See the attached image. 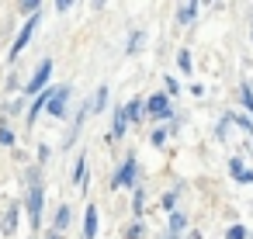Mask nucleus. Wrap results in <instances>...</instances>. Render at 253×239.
I'll use <instances>...</instances> for the list:
<instances>
[{
  "instance_id": "obj_1",
  "label": "nucleus",
  "mask_w": 253,
  "mask_h": 239,
  "mask_svg": "<svg viewBox=\"0 0 253 239\" xmlns=\"http://www.w3.org/2000/svg\"><path fill=\"white\" fill-rule=\"evenodd\" d=\"M139 177H142V170H139V156H135V153H125V159L115 166L108 187H111V191H135V187H139Z\"/></svg>"
},
{
  "instance_id": "obj_2",
  "label": "nucleus",
  "mask_w": 253,
  "mask_h": 239,
  "mask_svg": "<svg viewBox=\"0 0 253 239\" xmlns=\"http://www.w3.org/2000/svg\"><path fill=\"white\" fill-rule=\"evenodd\" d=\"M21 211L28 215V225H32V232L39 236L42 218H45V184H42V180H39V184H28L25 201H21Z\"/></svg>"
},
{
  "instance_id": "obj_3",
  "label": "nucleus",
  "mask_w": 253,
  "mask_h": 239,
  "mask_svg": "<svg viewBox=\"0 0 253 239\" xmlns=\"http://www.w3.org/2000/svg\"><path fill=\"white\" fill-rule=\"evenodd\" d=\"M52 70H56V63L45 56V59H42L35 70H32V77L21 83V97H28V101H32L35 94H42L45 87H52Z\"/></svg>"
},
{
  "instance_id": "obj_4",
  "label": "nucleus",
  "mask_w": 253,
  "mask_h": 239,
  "mask_svg": "<svg viewBox=\"0 0 253 239\" xmlns=\"http://www.w3.org/2000/svg\"><path fill=\"white\" fill-rule=\"evenodd\" d=\"M142 115L153 118V121H170L177 111H173V101H170L163 90H156V94H149V97L142 101Z\"/></svg>"
},
{
  "instance_id": "obj_5",
  "label": "nucleus",
  "mask_w": 253,
  "mask_h": 239,
  "mask_svg": "<svg viewBox=\"0 0 253 239\" xmlns=\"http://www.w3.org/2000/svg\"><path fill=\"white\" fill-rule=\"evenodd\" d=\"M70 97H73V87H70V83H59V87L52 90L49 104H45V115L56 118V121H66V118H70V104H73Z\"/></svg>"
},
{
  "instance_id": "obj_6",
  "label": "nucleus",
  "mask_w": 253,
  "mask_h": 239,
  "mask_svg": "<svg viewBox=\"0 0 253 239\" xmlns=\"http://www.w3.org/2000/svg\"><path fill=\"white\" fill-rule=\"evenodd\" d=\"M39 21H42V18H25L21 32L14 35V45L7 49V63H18V59L25 56V49L32 45V39H35V32H39Z\"/></svg>"
},
{
  "instance_id": "obj_7",
  "label": "nucleus",
  "mask_w": 253,
  "mask_h": 239,
  "mask_svg": "<svg viewBox=\"0 0 253 239\" xmlns=\"http://www.w3.org/2000/svg\"><path fill=\"white\" fill-rule=\"evenodd\" d=\"M97 232H101V211H97V204H87L84 208V239H97Z\"/></svg>"
},
{
  "instance_id": "obj_8",
  "label": "nucleus",
  "mask_w": 253,
  "mask_h": 239,
  "mask_svg": "<svg viewBox=\"0 0 253 239\" xmlns=\"http://www.w3.org/2000/svg\"><path fill=\"white\" fill-rule=\"evenodd\" d=\"M18 218H21V201H11L7 211H4V218H0V232H4V236H14V232H18Z\"/></svg>"
},
{
  "instance_id": "obj_9",
  "label": "nucleus",
  "mask_w": 253,
  "mask_h": 239,
  "mask_svg": "<svg viewBox=\"0 0 253 239\" xmlns=\"http://www.w3.org/2000/svg\"><path fill=\"white\" fill-rule=\"evenodd\" d=\"M108 104H111V87L101 83L94 90V101H87V115H101V111H108Z\"/></svg>"
},
{
  "instance_id": "obj_10",
  "label": "nucleus",
  "mask_w": 253,
  "mask_h": 239,
  "mask_svg": "<svg viewBox=\"0 0 253 239\" xmlns=\"http://www.w3.org/2000/svg\"><path fill=\"white\" fill-rule=\"evenodd\" d=\"M128 135V121H125V111H122V104L111 111V132H108V139L111 142H122Z\"/></svg>"
},
{
  "instance_id": "obj_11",
  "label": "nucleus",
  "mask_w": 253,
  "mask_h": 239,
  "mask_svg": "<svg viewBox=\"0 0 253 239\" xmlns=\"http://www.w3.org/2000/svg\"><path fill=\"white\" fill-rule=\"evenodd\" d=\"M184 232H187V211H170L167 215V236H173V239H184Z\"/></svg>"
},
{
  "instance_id": "obj_12",
  "label": "nucleus",
  "mask_w": 253,
  "mask_h": 239,
  "mask_svg": "<svg viewBox=\"0 0 253 239\" xmlns=\"http://www.w3.org/2000/svg\"><path fill=\"white\" fill-rule=\"evenodd\" d=\"M229 177L236 184H253V170L243 163V156H229Z\"/></svg>"
},
{
  "instance_id": "obj_13",
  "label": "nucleus",
  "mask_w": 253,
  "mask_h": 239,
  "mask_svg": "<svg viewBox=\"0 0 253 239\" xmlns=\"http://www.w3.org/2000/svg\"><path fill=\"white\" fill-rule=\"evenodd\" d=\"M198 14H201V4H180V7H173V21H177L180 28L194 25V21H198Z\"/></svg>"
},
{
  "instance_id": "obj_14",
  "label": "nucleus",
  "mask_w": 253,
  "mask_h": 239,
  "mask_svg": "<svg viewBox=\"0 0 253 239\" xmlns=\"http://www.w3.org/2000/svg\"><path fill=\"white\" fill-rule=\"evenodd\" d=\"M122 111H125V121H128V128H132V125H146V115H142V97H132V101H125V104H122Z\"/></svg>"
},
{
  "instance_id": "obj_15",
  "label": "nucleus",
  "mask_w": 253,
  "mask_h": 239,
  "mask_svg": "<svg viewBox=\"0 0 253 239\" xmlns=\"http://www.w3.org/2000/svg\"><path fill=\"white\" fill-rule=\"evenodd\" d=\"M132 222H142L146 218V184H139L135 191H132Z\"/></svg>"
},
{
  "instance_id": "obj_16",
  "label": "nucleus",
  "mask_w": 253,
  "mask_h": 239,
  "mask_svg": "<svg viewBox=\"0 0 253 239\" xmlns=\"http://www.w3.org/2000/svg\"><path fill=\"white\" fill-rule=\"evenodd\" d=\"M70 225H73V208L70 204H59L56 215H52V232H66Z\"/></svg>"
},
{
  "instance_id": "obj_17",
  "label": "nucleus",
  "mask_w": 253,
  "mask_h": 239,
  "mask_svg": "<svg viewBox=\"0 0 253 239\" xmlns=\"http://www.w3.org/2000/svg\"><path fill=\"white\" fill-rule=\"evenodd\" d=\"M84 118H87V104H84V108L73 115V121H70V135L63 139V149H70V146L77 142V135H80V128H84Z\"/></svg>"
},
{
  "instance_id": "obj_18",
  "label": "nucleus",
  "mask_w": 253,
  "mask_h": 239,
  "mask_svg": "<svg viewBox=\"0 0 253 239\" xmlns=\"http://www.w3.org/2000/svg\"><path fill=\"white\" fill-rule=\"evenodd\" d=\"M87 156H90V153H80V156H77V163H73V177H70L80 191H87Z\"/></svg>"
},
{
  "instance_id": "obj_19",
  "label": "nucleus",
  "mask_w": 253,
  "mask_h": 239,
  "mask_svg": "<svg viewBox=\"0 0 253 239\" xmlns=\"http://www.w3.org/2000/svg\"><path fill=\"white\" fill-rule=\"evenodd\" d=\"M239 108H243V111H239V115H246V118H250V121H253V87H250V83H246V80H243V83H239Z\"/></svg>"
},
{
  "instance_id": "obj_20",
  "label": "nucleus",
  "mask_w": 253,
  "mask_h": 239,
  "mask_svg": "<svg viewBox=\"0 0 253 239\" xmlns=\"http://www.w3.org/2000/svg\"><path fill=\"white\" fill-rule=\"evenodd\" d=\"M142 45H146V32H142V28H132L128 45H125V56H139V52H142Z\"/></svg>"
},
{
  "instance_id": "obj_21",
  "label": "nucleus",
  "mask_w": 253,
  "mask_h": 239,
  "mask_svg": "<svg viewBox=\"0 0 253 239\" xmlns=\"http://www.w3.org/2000/svg\"><path fill=\"white\" fill-rule=\"evenodd\" d=\"M0 146H4V149H14L18 146V135H14V128H11L7 118H0Z\"/></svg>"
},
{
  "instance_id": "obj_22",
  "label": "nucleus",
  "mask_w": 253,
  "mask_h": 239,
  "mask_svg": "<svg viewBox=\"0 0 253 239\" xmlns=\"http://www.w3.org/2000/svg\"><path fill=\"white\" fill-rule=\"evenodd\" d=\"M180 194H184V187H173V191H163V198H160V208L170 215V211H177V201H180Z\"/></svg>"
},
{
  "instance_id": "obj_23",
  "label": "nucleus",
  "mask_w": 253,
  "mask_h": 239,
  "mask_svg": "<svg viewBox=\"0 0 253 239\" xmlns=\"http://www.w3.org/2000/svg\"><path fill=\"white\" fill-rule=\"evenodd\" d=\"M163 94H167L170 101H177V97H180V80H177L173 73H167V77H163Z\"/></svg>"
},
{
  "instance_id": "obj_24",
  "label": "nucleus",
  "mask_w": 253,
  "mask_h": 239,
  "mask_svg": "<svg viewBox=\"0 0 253 239\" xmlns=\"http://www.w3.org/2000/svg\"><path fill=\"white\" fill-rule=\"evenodd\" d=\"M170 142V135H167V128L163 125H156V128H149V146H156V149H163Z\"/></svg>"
},
{
  "instance_id": "obj_25",
  "label": "nucleus",
  "mask_w": 253,
  "mask_h": 239,
  "mask_svg": "<svg viewBox=\"0 0 253 239\" xmlns=\"http://www.w3.org/2000/svg\"><path fill=\"white\" fill-rule=\"evenodd\" d=\"M225 115H229V121H232V125H239V128H243V132L253 139V121H250L246 115H239V111H225Z\"/></svg>"
},
{
  "instance_id": "obj_26",
  "label": "nucleus",
  "mask_w": 253,
  "mask_h": 239,
  "mask_svg": "<svg viewBox=\"0 0 253 239\" xmlns=\"http://www.w3.org/2000/svg\"><path fill=\"white\" fill-rule=\"evenodd\" d=\"M122 239H146V222H128Z\"/></svg>"
},
{
  "instance_id": "obj_27",
  "label": "nucleus",
  "mask_w": 253,
  "mask_h": 239,
  "mask_svg": "<svg viewBox=\"0 0 253 239\" xmlns=\"http://www.w3.org/2000/svg\"><path fill=\"white\" fill-rule=\"evenodd\" d=\"M177 66H180V73H194V56H191V49H180V52H177Z\"/></svg>"
},
{
  "instance_id": "obj_28",
  "label": "nucleus",
  "mask_w": 253,
  "mask_h": 239,
  "mask_svg": "<svg viewBox=\"0 0 253 239\" xmlns=\"http://www.w3.org/2000/svg\"><path fill=\"white\" fill-rule=\"evenodd\" d=\"M25 108H28V97H14V101H7V108H4V115L11 118V115H25Z\"/></svg>"
},
{
  "instance_id": "obj_29",
  "label": "nucleus",
  "mask_w": 253,
  "mask_h": 239,
  "mask_svg": "<svg viewBox=\"0 0 253 239\" xmlns=\"http://www.w3.org/2000/svg\"><path fill=\"white\" fill-rule=\"evenodd\" d=\"M18 11H21V14H28V18H39V14H42V0H21Z\"/></svg>"
},
{
  "instance_id": "obj_30",
  "label": "nucleus",
  "mask_w": 253,
  "mask_h": 239,
  "mask_svg": "<svg viewBox=\"0 0 253 239\" xmlns=\"http://www.w3.org/2000/svg\"><path fill=\"white\" fill-rule=\"evenodd\" d=\"M225 239H250V229H246L243 222H232V225L225 229Z\"/></svg>"
},
{
  "instance_id": "obj_31",
  "label": "nucleus",
  "mask_w": 253,
  "mask_h": 239,
  "mask_svg": "<svg viewBox=\"0 0 253 239\" xmlns=\"http://www.w3.org/2000/svg\"><path fill=\"white\" fill-rule=\"evenodd\" d=\"M229 128H232V121H229V115H222V118H218V125H215V139H218V142H225V139H229Z\"/></svg>"
},
{
  "instance_id": "obj_32",
  "label": "nucleus",
  "mask_w": 253,
  "mask_h": 239,
  "mask_svg": "<svg viewBox=\"0 0 253 239\" xmlns=\"http://www.w3.org/2000/svg\"><path fill=\"white\" fill-rule=\"evenodd\" d=\"M52 159V146L49 142H39V156H35V166H49Z\"/></svg>"
},
{
  "instance_id": "obj_33",
  "label": "nucleus",
  "mask_w": 253,
  "mask_h": 239,
  "mask_svg": "<svg viewBox=\"0 0 253 239\" xmlns=\"http://www.w3.org/2000/svg\"><path fill=\"white\" fill-rule=\"evenodd\" d=\"M184 239H201V229H191V232H187Z\"/></svg>"
},
{
  "instance_id": "obj_34",
  "label": "nucleus",
  "mask_w": 253,
  "mask_h": 239,
  "mask_svg": "<svg viewBox=\"0 0 253 239\" xmlns=\"http://www.w3.org/2000/svg\"><path fill=\"white\" fill-rule=\"evenodd\" d=\"M42 239H63V232H52V229H49V232H45Z\"/></svg>"
},
{
  "instance_id": "obj_35",
  "label": "nucleus",
  "mask_w": 253,
  "mask_h": 239,
  "mask_svg": "<svg viewBox=\"0 0 253 239\" xmlns=\"http://www.w3.org/2000/svg\"><path fill=\"white\" fill-rule=\"evenodd\" d=\"M156 239H173V236H167V232H163V236H156Z\"/></svg>"
},
{
  "instance_id": "obj_36",
  "label": "nucleus",
  "mask_w": 253,
  "mask_h": 239,
  "mask_svg": "<svg viewBox=\"0 0 253 239\" xmlns=\"http://www.w3.org/2000/svg\"><path fill=\"white\" fill-rule=\"evenodd\" d=\"M250 28H253V11H250Z\"/></svg>"
},
{
  "instance_id": "obj_37",
  "label": "nucleus",
  "mask_w": 253,
  "mask_h": 239,
  "mask_svg": "<svg viewBox=\"0 0 253 239\" xmlns=\"http://www.w3.org/2000/svg\"><path fill=\"white\" fill-rule=\"evenodd\" d=\"M250 39H253V28H250Z\"/></svg>"
},
{
  "instance_id": "obj_38",
  "label": "nucleus",
  "mask_w": 253,
  "mask_h": 239,
  "mask_svg": "<svg viewBox=\"0 0 253 239\" xmlns=\"http://www.w3.org/2000/svg\"><path fill=\"white\" fill-rule=\"evenodd\" d=\"M32 239H42V236H32Z\"/></svg>"
},
{
  "instance_id": "obj_39",
  "label": "nucleus",
  "mask_w": 253,
  "mask_h": 239,
  "mask_svg": "<svg viewBox=\"0 0 253 239\" xmlns=\"http://www.w3.org/2000/svg\"><path fill=\"white\" fill-rule=\"evenodd\" d=\"M250 239H253V232H250Z\"/></svg>"
}]
</instances>
